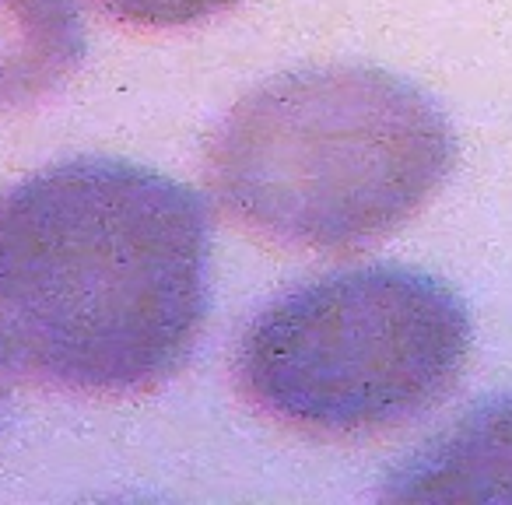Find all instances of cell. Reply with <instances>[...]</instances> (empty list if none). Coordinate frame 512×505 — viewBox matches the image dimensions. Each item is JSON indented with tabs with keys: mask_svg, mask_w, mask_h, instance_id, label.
<instances>
[{
	"mask_svg": "<svg viewBox=\"0 0 512 505\" xmlns=\"http://www.w3.org/2000/svg\"><path fill=\"white\" fill-rule=\"evenodd\" d=\"M11 369H15V362L8 358V351L0 348V411H4V400L11 393Z\"/></svg>",
	"mask_w": 512,
	"mask_h": 505,
	"instance_id": "cell-7",
	"label": "cell"
},
{
	"mask_svg": "<svg viewBox=\"0 0 512 505\" xmlns=\"http://www.w3.org/2000/svg\"><path fill=\"white\" fill-rule=\"evenodd\" d=\"M386 498L512 502V393L481 400L414 449L386 477Z\"/></svg>",
	"mask_w": 512,
	"mask_h": 505,
	"instance_id": "cell-4",
	"label": "cell"
},
{
	"mask_svg": "<svg viewBox=\"0 0 512 505\" xmlns=\"http://www.w3.org/2000/svg\"><path fill=\"white\" fill-rule=\"evenodd\" d=\"M211 309V221L127 158L57 162L0 193V348L46 383L144 393L193 355Z\"/></svg>",
	"mask_w": 512,
	"mask_h": 505,
	"instance_id": "cell-1",
	"label": "cell"
},
{
	"mask_svg": "<svg viewBox=\"0 0 512 505\" xmlns=\"http://www.w3.org/2000/svg\"><path fill=\"white\" fill-rule=\"evenodd\" d=\"M456 137L418 85L383 67H302L242 95L207 148L221 204L295 249L355 253L439 193Z\"/></svg>",
	"mask_w": 512,
	"mask_h": 505,
	"instance_id": "cell-2",
	"label": "cell"
},
{
	"mask_svg": "<svg viewBox=\"0 0 512 505\" xmlns=\"http://www.w3.org/2000/svg\"><path fill=\"white\" fill-rule=\"evenodd\" d=\"M81 57L78 0H0V113L53 92Z\"/></svg>",
	"mask_w": 512,
	"mask_h": 505,
	"instance_id": "cell-5",
	"label": "cell"
},
{
	"mask_svg": "<svg viewBox=\"0 0 512 505\" xmlns=\"http://www.w3.org/2000/svg\"><path fill=\"white\" fill-rule=\"evenodd\" d=\"M470 313L442 278L404 264L327 274L274 299L239 337L235 376L271 418L323 439L407 425L453 393Z\"/></svg>",
	"mask_w": 512,
	"mask_h": 505,
	"instance_id": "cell-3",
	"label": "cell"
},
{
	"mask_svg": "<svg viewBox=\"0 0 512 505\" xmlns=\"http://www.w3.org/2000/svg\"><path fill=\"white\" fill-rule=\"evenodd\" d=\"M232 4L235 0H102L109 15L144 29H179V25L204 22Z\"/></svg>",
	"mask_w": 512,
	"mask_h": 505,
	"instance_id": "cell-6",
	"label": "cell"
}]
</instances>
